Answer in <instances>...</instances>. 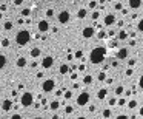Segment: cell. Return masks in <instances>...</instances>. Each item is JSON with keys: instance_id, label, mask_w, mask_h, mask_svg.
Segmentation results:
<instances>
[{"instance_id": "6da1fadb", "label": "cell", "mask_w": 143, "mask_h": 119, "mask_svg": "<svg viewBox=\"0 0 143 119\" xmlns=\"http://www.w3.org/2000/svg\"><path fill=\"white\" fill-rule=\"evenodd\" d=\"M106 48H103V46H97V48H94L92 51H91V56H89V59H91V62L92 64H102L103 60H105V57H106Z\"/></svg>"}, {"instance_id": "7a4b0ae2", "label": "cell", "mask_w": 143, "mask_h": 119, "mask_svg": "<svg viewBox=\"0 0 143 119\" xmlns=\"http://www.w3.org/2000/svg\"><path fill=\"white\" fill-rule=\"evenodd\" d=\"M29 39H31V34L28 33V31H20L18 34H17V43L18 45H26L28 42H29Z\"/></svg>"}, {"instance_id": "3957f363", "label": "cell", "mask_w": 143, "mask_h": 119, "mask_svg": "<svg viewBox=\"0 0 143 119\" xmlns=\"http://www.w3.org/2000/svg\"><path fill=\"white\" fill-rule=\"evenodd\" d=\"M89 93L88 91H83V93H80L79 96H77V105H80V107H85L88 102H89Z\"/></svg>"}, {"instance_id": "277c9868", "label": "cell", "mask_w": 143, "mask_h": 119, "mask_svg": "<svg viewBox=\"0 0 143 119\" xmlns=\"http://www.w3.org/2000/svg\"><path fill=\"white\" fill-rule=\"evenodd\" d=\"M116 22H117V19L114 14H106L103 19V25H106V26H112V25H116Z\"/></svg>"}, {"instance_id": "5b68a950", "label": "cell", "mask_w": 143, "mask_h": 119, "mask_svg": "<svg viewBox=\"0 0 143 119\" xmlns=\"http://www.w3.org/2000/svg\"><path fill=\"white\" fill-rule=\"evenodd\" d=\"M20 102H22L23 107H29V105L32 104V94H31V93H25V94L22 96Z\"/></svg>"}, {"instance_id": "8992f818", "label": "cell", "mask_w": 143, "mask_h": 119, "mask_svg": "<svg viewBox=\"0 0 143 119\" xmlns=\"http://www.w3.org/2000/svg\"><path fill=\"white\" fill-rule=\"evenodd\" d=\"M94 34H96V29H94L92 26H86V28H83V31H82V36H83L85 39H91V37H94Z\"/></svg>"}, {"instance_id": "52a82bcc", "label": "cell", "mask_w": 143, "mask_h": 119, "mask_svg": "<svg viewBox=\"0 0 143 119\" xmlns=\"http://www.w3.org/2000/svg\"><path fill=\"white\" fill-rule=\"evenodd\" d=\"M43 91H46V93H49V91H52L54 90V87H55V82L52 81V79H48V81H45L43 82Z\"/></svg>"}, {"instance_id": "ba28073f", "label": "cell", "mask_w": 143, "mask_h": 119, "mask_svg": "<svg viewBox=\"0 0 143 119\" xmlns=\"http://www.w3.org/2000/svg\"><path fill=\"white\" fill-rule=\"evenodd\" d=\"M128 56H129L128 48H119V51H117V59L119 60H125V59H128Z\"/></svg>"}, {"instance_id": "9c48e42d", "label": "cell", "mask_w": 143, "mask_h": 119, "mask_svg": "<svg viewBox=\"0 0 143 119\" xmlns=\"http://www.w3.org/2000/svg\"><path fill=\"white\" fill-rule=\"evenodd\" d=\"M59 22L60 23H68L69 22V12L68 11H62L59 14Z\"/></svg>"}, {"instance_id": "30bf717a", "label": "cell", "mask_w": 143, "mask_h": 119, "mask_svg": "<svg viewBox=\"0 0 143 119\" xmlns=\"http://www.w3.org/2000/svg\"><path fill=\"white\" fill-rule=\"evenodd\" d=\"M142 3L143 0H128V5H129L131 9H139L142 6Z\"/></svg>"}, {"instance_id": "8fae6325", "label": "cell", "mask_w": 143, "mask_h": 119, "mask_svg": "<svg viewBox=\"0 0 143 119\" xmlns=\"http://www.w3.org/2000/svg\"><path fill=\"white\" fill-rule=\"evenodd\" d=\"M52 64H54V59H52L51 56H48V57H45V59H43L42 67H43V68H51V67H52Z\"/></svg>"}, {"instance_id": "7c38bea8", "label": "cell", "mask_w": 143, "mask_h": 119, "mask_svg": "<svg viewBox=\"0 0 143 119\" xmlns=\"http://www.w3.org/2000/svg\"><path fill=\"white\" fill-rule=\"evenodd\" d=\"M11 108H12V101L5 99V101H3V104H2V110H3V112H9Z\"/></svg>"}, {"instance_id": "4fadbf2b", "label": "cell", "mask_w": 143, "mask_h": 119, "mask_svg": "<svg viewBox=\"0 0 143 119\" xmlns=\"http://www.w3.org/2000/svg\"><path fill=\"white\" fill-rule=\"evenodd\" d=\"M48 29H49V23H48L46 20H42V22L39 23V31L45 33V31H48Z\"/></svg>"}, {"instance_id": "5bb4252c", "label": "cell", "mask_w": 143, "mask_h": 119, "mask_svg": "<svg viewBox=\"0 0 143 119\" xmlns=\"http://www.w3.org/2000/svg\"><path fill=\"white\" fill-rule=\"evenodd\" d=\"M106 96H108V88H100V90L97 91V98H99L100 101H103Z\"/></svg>"}, {"instance_id": "9a60e30c", "label": "cell", "mask_w": 143, "mask_h": 119, "mask_svg": "<svg viewBox=\"0 0 143 119\" xmlns=\"http://www.w3.org/2000/svg\"><path fill=\"white\" fill-rule=\"evenodd\" d=\"M126 105H128V108H129V110L137 108V99H131V101H128V102H126Z\"/></svg>"}, {"instance_id": "2e32d148", "label": "cell", "mask_w": 143, "mask_h": 119, "mask_svg": "<svg viewBox=\"0 0 143 119\" xmlns=\"http://www.w3.org/2000/svg\"><path fill=\"white\" fill-rule=\"evenodd\" d=\"M129 37V33H126V31H119V40H126Z\"/></svg>"}, {"instance_id": "e0dca14e", "label": "cell", "mask_w": 143, "mask_h": 119, "mask_svg": "<svg viewBox=\"0 0 143 119\" xmlns=\"http://www.w3.org/2000/svg\"><path fill=\"white\" fill-rule=\"evenodd\" d=\"M114 93H116L117 96H120V94H123V93H125V88H123V85H117V87L114 88Z\"/></svg>"}, {"instance_id": "ac0fdd59", "label": "cell", "mask_w": 143, "mask_h": 119, "mask_svg": "<svg viewBox=\"0 0 143 119\" xmlns=\"http://www.w3.org/2000/svg\"><path fill=\"white\" fill-rule=\"evenodd\" d=\"M86 12H88V11H86L85 8H82V9H79L77 17H79V19H85V17H86Z\"/></svg>"}, {"instance_id": "d6986e66", "label": "cell", "mask_w": 143, "mask_h": 119, "mask_svg": "<svg viewBox=\"0 0 143 119\" xmlns=\"http://www.w3.org/2000/svg\"><path fill=\"white\" fill-rule=\"evenodd\" d=\"M83 84H85V85H89V84H92V76H91V74H86V76L83 77Z\"/></svg>"}, {"instance_id": "ffe728a7", "label": "cell", "mask_w": 143, "mask_h": 119, "mask_svg": "<svg viewBox=\"0 0 143 119\" xmlns=\"http://www.w3.org/2000/svg\"><path fill=\"white\" fill-rule=\"evenodd\" d=\"M40 56V50L39 48H32L31 50V57H39Z\"/></svg>"}, {"instance_id": "44dd1931", "label": "cell", "mask_w": 143, "mask_h": 119, "mask_svg": "<svg viewBox=\"0 0 143 119\" xmlns=\"http://www.w3.org/2000/svg\"><path fill=\"white\" fill-rule=\"evenodd\" d=\"M68 71H69V67H68L66 64H63V65H60V73H62V74H66Z\"/></svg>"}, {"instance_id": "7402d4cb", "label": "cell", "mask_w": 143, "mask_h": 119, "mask_svg": "<svg viewBox=\"0 0 143 119\" xmlns=\"http://www.w3.org/2000/svg\"><path fill=\"white\" fill-rule=\"evenodd\" d=\"M97 79H99L100 82L106 81V73H105V71H100V73H99V76H97Z\"/></svg>"}, {"instance_id": "603a6c76", "label": "cell", "mask_w": 143, "mask_h": 119, "mask_svg": "<svg viewBox=\"0 0 143 119\" xmlns=\"http://www.w3.org/2000/svg\"><path fill=\"white\" fill-rule=\"evenodd\" d=\"M17 65H18V67H25V65H26V59H25V57H18Z\"/></svg>"}, {"instance_id": "cb8c5ba5", "label": "cell", "mask_w": 143, "mask_h": 119, "mask_svg": "<svg viewBox=\"0 0 143 119\" xmlns=\"http://www.w3.org/2000/svg\"><path fill=\"white\" fill-rule=\"evenodd\" d=\"M59 107H60L59 101H52V102H51V110H57Z\"/></svg>"}, {"instance_id": "d4e9b609", "label": "cell", "mask_w": 143, "mask_h": 119, "mask_svg": "<svg viewBox=\"0 0 143 119\" xmlns=\"http://www.w3.org/2000/svg\"><path fill=\"white\" fill-rule=\"evenodd\" d=\"M108 104H109L111 107H114V105H117V99H116V98H109V99H108Z\"/></svg>"}, {"instance_id": "484cf974", "label": "cell", "mask_w": 143, "mask_h": 119, "mask_svg": "<svg viewBox=\"0 0 143 119\" xmlns=\"http://www.w3.org/2000/svg\"><path fill=\"white\" fill-rule=\"evenodd\" d=\"M111 115H112V113H111V110H109V108H106V110L102 113V116H103V118H111Z\"/></svg>"}, {"instance_id": "4316f807", "label": "cell", "mask_w": 143, "mask_h": 119, "mask_svg": "<svg viewBox=\"0 0 143 119\" xmlns=\"http://www.w3.org/2000/svg\"><path fill=\"white\" fill-rule=\"evenodd\" d=\"M5 64H6V57H5V56H2V54H0V70H2V68H3V67H5Z\"/></svg>"}, {"instance_id": "83f0119b", "label": "cell", "mask_w": 143, "mask_h": 119, "mask_svg": "<svg viewBox=\"0 0 143 119\" xmlns=\"http://www.w3.org/2000/svg\"><path fill=\"white\" fill-rule=\"evenodd\" d=\"M137 29H139L140 33H143V19H140V20L137 22Z\"/></svg>"}, {"instance_id": "f1b7e54d", "label": "cell", "mask_w": 143, "mask_h": 119, "mask_svg": "<svg viewBox=\"0 0 143 119\" xmlns=\"http://www.w3.org/2000/svg\"><path fill=\"white\" fill-rule=\"evenodd\" d=\"M114 9H116V11H122V9H123V5H122L120 2H117V3L114 5Z\"/></svg>"}, {"instance_id": "f546056e", "label": "cell", "mask_w": 143, "mask_h": 119, "mask_svg": "<svg viewBox=\"0 0 143 119\" xmlns=\"http://www.w3.org/2000/svg\"><path fill=\"white\" fill-rule=\"evenodd\" d=\"M75 59H83V51H82V50L75 51Z\"/></svg>"}, {"instance_id": "4dcf8cb0", "label": "cell", "mask_w": 143, "mask_h": 119, "mask_svg": "<svg viewBox=\"0 0 143 119\" xmlns=\"http://www.w3.org/2000/svg\"><path fill=\"white\" fill-rule=\"evenodd\" d=\"M29 14H31V9H28V8H26V9H23V11H22V15H23V17H28V15H29Z\"/></svg>"}, {"instance_id": "1f68e13d", "label": "cell", "mask_w": 143, "mask_h": 119, "mask_svg": "<svg viewBox=\"0 0 143 119\" xmlns=\"http://www.w3.org/2000/svg\"><path fill=\"white\" fill-rule=\"evenodd\" d=\"M96 6H97V2H96V0L89 2V9H96Z\"/></svg>"}, {"instance_id": "d6a6232c", "label": "cell", "mask_w": 143, "mask_h": 119, "mask_svg": "<svg viewBox=\"0 0 143 119\" xmlns=\"http://www.w3.org/2000/svg\"><path fill=\"white\" fill-rule=\"evenodd\" d=\"M99 17H100V12H99V11H94V12H92V20H97Z\"/></svg>"}, {"instance_id": "836d02e7", "label": "cell", "mask_w": 143, "mask_h": 119, "mask_svg": "<svg viewBox=\"0 0 143 119\" xmlns=\"http://www.w3.org/2000/svg\"><path fill=\"white\" fill-rule=\"evenodd\" d=\"M125 74H126V76H128V77H131V76H132V74H134V70H132V68H128V70H126V73H125Z\"/></svg>"}, {"instance_id": "e575fe53", "label": "cell", "mask_w": 143, "mask_h": 119, "mask_svg": "<svg viewBox=\"0 0 143 119\" xmlns=\"http://www.w3.org/2000/svg\"><path fill=\"white\" fill-rule=\"evenodd\" d=\"M117 104H119L120 107H123V105H126V99H123V98H122V99H119V101H117Z\"/></svg>"}, {"instance_id": "d590c367", "label": "cell", "mask_w": 143, "mask_h": 119, "mask_svg": "<svg viewBox=\"0 0 143 119\" xmlns=\"http://www.w3.org/2000/svg\"><path fill=\"white\" fill-rule=\"evenodd\" d=\"M97 36H99V39H105V36H108V34H106V31H100Z\"/></svg>"}, {"instance_id": "8d00e7d4", "label": "cell", "mask_w": 143, "mask_h": 119, "mask_svg": "<svg viewBox=\"0 0 143 119\" xmlns=\"http://www.w3.org/2000/svg\"><path fill=\"white\" fill-rule=\"evenodd\" d=\"M128 118H129V115H123V113L117 115V119H128Z\"/></svg>"}, {"instance_id": "74e56055", "label": "cell", "mask_w": 143, "mask_h": 119, "mask_svg": "<svg viewBox=\"0 0 143 119\" xmlns=\"http://www.w3.org/2000/svg\"><path fill=\"white\" fill-rule=\"evenodd\" d=\"M72 98V93L71 91H65V99H71Z\"/></svg>"}, {"instance_id": "f35d334b", "label": "cell", "mask_w": 143, "mask_h": 119, "mask_svg": "<svg viewBox=\"0 0 143 119\" xmlns=\"http://www.w3.org/2000/svg\"><path fill=\"white\" fill-rule=\"evenodd\" d=\"M11 28H12V23L11 22H6L5 23V29H11Z\"/></svg>"}, {"instance_id": "ab89813d", "label": "cell", "mask_w": 143, "mask_h": 119, "mask_svg": "<svg viewBox=\"0 0 143 119\" xmlns=\"http://www.w3.org/2000/svg\"><path fill=\"white\" fill-rule=\"evenodd\" d=\"M8 45H9V40L8 39H3L2 40V46H8Z\"/></svg>"}, {"instance_id": "60d3db41", "label": "cell", "mask_w": 143, "mask_h": 119, "mask_svg": "<svg viewBox=\"0 0 143 119\" xmlns=\"http://www.w3.org/2000/svg\"><path fill=\"white\" fill-rule=\"evenodd\" d=\"M46 15H48V17H52V15H54V11H52V9H48V11H46Z\"/></svg>"}, {"instance_id": "b9f144b4", "label": "cell", "mask_w": 143, "mask_h": 119, "mask_svg": "<svg viewBox=\"0 0 143 119\" xmlns=\"http://www.w3.org/2000/svg\"><path fill=\"white\" fill-rule=\"evenodd\" d=\"M136 62H137L136 59H131V60L128 62V65H129V67H134V65H136Z\"/></svg>"}, {"instance_id": "7bdbcfd3", "label": "cell", "mask_w": 143, "mask_h": 119, "mask_svg": "<svg viewBox=\"0 0 143 119\" xmlns=\"http://www.w3.org/2000/svg\"><path fill=\"white\" fill-rule=\"evenodd\" d=\"M139 87H140V88L143 90V74L140 76V81H139Z\"/></svg>"}, {"instance_id": "ee69618b", "label": "cell", "mask_w": 143, "mask_h": 119, "mask_svg": "<svg viewBox=\"0 0 143 119\" xmlns=\"http://www.w3.org/2000/svg\"><path fill=\"white\" fill-rule=\"evenodd\" d=\"M65 112H66L68 115H71V113H72V107H66V108H65Z\"/></svg>"}, {"instance_id": "f6af8a7d", "label": "cell", "mask_w": 143, "mask_h": 119, "mask_svg": "<svg viewBox=\"0 0 143 119\" xmlns=\"http://www.w3.org/2000/svg\"><path fill=\"white\" fill-rule=\"evenodd\" d=\"M106 34H108V36H111V37H112V36H114V34H116V31H114V29H109V31H108V33H106Z\"/></svg>"}, {"instance_id": "bcb514c9", "label": "cell", "mask_w": 143, "mask_h": 119, "mask_svg": "<svg viewBox=\"0 0 143 119\" xmlns=\"http://www.w3.org/2000/svg\"><path fill=\"white\" fill-rule=\"evenodd\" d=\"M85 68H86V67H85V64H82V65H79V71H85Z\"/></svg>"}, {"instance_id": "7dc6e473", "label": "cell", "mask_w": 143, "mask_h": 119, "mask_svg": "<svg viewBox=\"0 0 143 119\" xmlns=\"http://www.w3.org/2000/svg\"><path fill=\"white\" fill-rule=\"evenodd\" d=\"M120 12H122V14H123V15H128V14H129V12H128V9H125V8H123V9H122V11H120Z\"/></svg>"}, {"instance_id": "c3c4849f", "label": "cell", "mask_w": 143, "mask_h": 119, "mask_svg": "<svg viewBox=\"0 0 143 119\" xmlns=\"http://www.w3.org/2000/svg\"><path fill=\"white\" fill-rule=\"evenodd\" d=\"M136 36H137V33H136V31H131V33H129V37H132V39H134Z\"/></svg>"}, {"instance_id": "681fc988", "label": "cell", "mask_w": 143, "mask_h": 119, "mask_svg": "<svg viewBox=\"0 0 143 119\" xmlns=\"http://www.w3.org/2000/svg\"><path fill=\"white\" fill-rule=\"evenodd\" d=\"M117 25H119V26H120V28H122V26H123V25H125V22H123V20H119V22H117Z\"/></svg>"}, {"instance_id": "f907efd6", "label": "cell", "mask_w": 143, "mask_h": 119, "mask_svg": "<svg viewBox=\"0 0 143 119\" xmlns=\"http://www.w3.org/2000/svg\"><path fill=\"white\" fill-rule=\"evenodd\" d=\"M23 3V0H14V5H22Z\"/></svg>"}, {"instance_id": "816d5d0a", "label": "cell", "mask_w": 143, "mask_h": 119, "mask_svg": "<svg viewBox=\"0 0 143 119\" xmlns=\"http://www.w3.org/2000/svg\"><path fill=\"white\" fill-rule=\"evenodd\" d=\"M139 116H142L143 118V105L140 107V110H139Z\"/></svg>"}, {"instance_id": "f5cc1de1", "label": "cell", "mask_w": 143, "mask_h": 119, "mask_svg": "<svg viewBox=\"0 0 143 119\" xmlns=\"http://www.w3.org/2000/svg\"><path fill=\"white\" fill-rule=\"evenodd\" d=\"M129 45H131V46H134V45H136V40H134V39H131V40H129Z\"/></svg>"}, {"instance_id": "db71d44e", "label": "cell", "mask_w": 143, "mask_h": 119, "mask_svg": "<svg viewBox=\"0 0 143 119\" xmlns=\"http://www.w3.org/2000/svg\"><path fill=\"white\" fill-rule=\"evenodd\" d=\"M20 118H22L20 115H12V119H20Z\"/></svg>"}, {"instance_id": "11a10c76", "label": "cell", "mask_w": 143, "mask_h": 119, "mask_svg": "<svg viewBox=\"0 0 143 119\" xmlns=\"http://www.w3.org/2000/svg\"><path fill=\"white\" fill-rule=\"evenodd\" d=\"M71 79H72V81H75V79H77V74H75V73H74V74H71Z\"/></svg>"}, {"instance_id": "9f6ffc18", "label": "cell", "mask_w": 143, "mask_h": 119, "mask_svg": "<svg viewBox=\"0 0 143 119\" xmlns=\"http://www.w3.org/2000/svg\"><path fill=\"white\" fill-rule=\"evenodd\" d=\"M125 96H131V90H126L125 91Z\"/></svg>"}, {"instance_id": "6f0895ef", "label": "cell", "mask_w": 143, "mask_h": 119, "mask_svg": "<svg viewBox=\"0 0 143 119\" xmlns=\"http://www.w3.org/2000/svg\"><path fill=\"white\" fill-rule=\"evenodd\" d=\"M106 2H108V0H99V3H102V5H103V3H106Z\"/></svg>"}]
</instances>
